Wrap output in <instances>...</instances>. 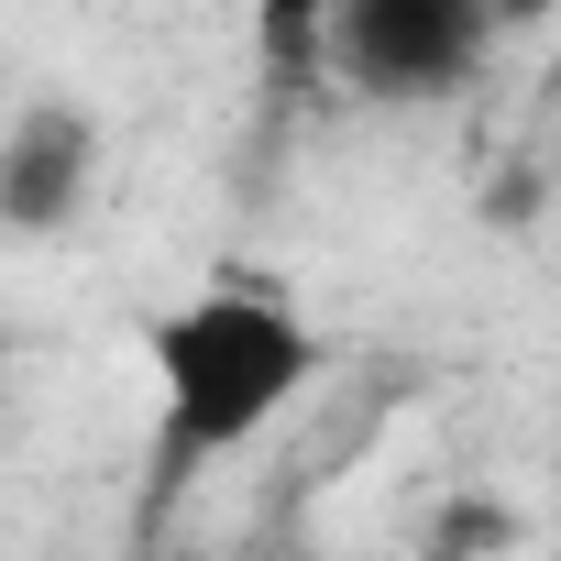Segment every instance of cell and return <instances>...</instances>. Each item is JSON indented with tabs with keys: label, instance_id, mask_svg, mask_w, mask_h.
<instances>
[{
	"label": "cell",
	"instance_id": "obj_1",
	"mask_svg": "<svg viewBox=\"0 0 561 561\" xmlns=\"http://www.w3.org/2000/svg\"><path fill=\"white\" fill-rule=\"evenodd\" d=\"M144 364H154V473L144 506L165 517L187 473L231 462L242 440H264L298 408V386L320 375V331L264 298V287H209L165 320H144Z\"/></svg>",
	"mask_w": 561,
	"mask_h": 561
},
{
	"label": "cell",
	"instance_id": "obj_2",
	"mask_svg": "<svg viewBox=\"0 0 561 561\" xmlns=\"http://www.w3.org/2000/svg\"><path fill=\"white\" fill-rule=\"evenodd\" d=\"M484 56H495L484 0H331L320 34V67L375 111H440L484 78Z\"/></svg>",
	"mask_w": 561,
	"mask_h": 561
},
{
	"label": "cell",
	"instance_id": "obj_3",
	"mask_svg": "<svg viewBox=\"0 0 561 561\" xmlns=\"http://www.w3.org/2000/svg\"><path fill=\"white\" fill-rule=\"evenodd\" d=\"M100 198V111L78 100H34L0 133V231L12 242H56L78 231Z\"/></svg>",
	"mask_w": 561,
	"mask_h": 561
},
{
	"label": "cell",
	"instance_id": "obj_4",
	"mask_svg": "<svg viewBox=\"0 0 561 561\" xmlns=\"http://www.w3.org/2000/svg\"><path fill=\"white\" fill-rule=\"evenodd\" d=\"M320 34H331V0H253V45H264L275 89L320 78Z\"/></svg>",
	"mask_w": 561,
	"mask_h": 561
},
{
	"label": "cell",
	"instance_id": "obj_5",
	"mask_svg": "<svg viewBox=\"0 0 561 561\" xmlns=\"http://www.w3.org/2000/svg\"><path fill=\"white\" fill-rule=\"evenodd\" d=\"M506 539H517L506 506H451V517L430 528V550H451V561H462V550H506Z\"/></svg>",
	"mask_w": 561,
	"mask_h": 561
},
{
	"label": "cell",
	"instance_id": "obj_6",
	"mask_svg": "<svg viewBox=\"0 0 561 561\" xmlns=\"http://www.w3.org/2000/svg\"><path fill=\"white\" fill-rule=\"evenodd\" d=\"M550 12H561V0H484V23H495V34H528V23H550Z\"/></svg>",
	"mask_w": 561,
	"mask_h": 561
},
{
	"label": "cell",
	"instance_id": "obj_7",
	"mask_svg": "<svg viewBox=\"0 0 561 561\" xmlns=\"http://www.w3.org/2000/svg\"><path fill=\"white\" fill-rule=\"evenodd\" d=\"M0 375H12V331H0Z\"/></svg>",
	"mask_w": 561,
	"mask_h": 561
}]
</instances>
